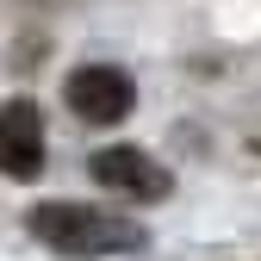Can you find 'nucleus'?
I'll return each mask as SVG.
<instances>
[{
	"label": "nucleus",
	"instance_id": "nucleus-1",
	"mask_svg": "<svg viewBox=\"0 0 261 261\" xmlns=\"http://www.w3.org/2000/svg\"><path fill=\"white\" fill-rule=\"evenodd\" d=\"M25 224H31V237L44 249H62V255H124V249L143 243L137 224H124V218H112L100 205H75V199H50Z\"/></svg>",
	"mask_w": 261,
	"mask_h": 261
},
{
	"label": "nucleus",
	"instance_id": "nucleus-2",
	"mask_svg": "<svg viewBox=\"0 0 261 261\" xmlns=\"http://www.w3.org/2000/svg\"><path fill=\"white\" fill-rule=\"evenodd\" d=\"M130 100H137V87L112 62H87V69L69 75V112L87 118V124H118L130 112Z\"/></svg>",
	"mask_w": 261,
	"mask_h": 261
},
{
	"label": "nucleus",
	"instance_id": "nucleus-3",
	"mask_svg": "<svg viewBox=\"0 0 261 261\" xmlns=\"http://www.w3.org/2000/svg\"><path fill=\"white\" fill-rule=\"evenodd\" d=\"M93 180L124 193V199H168V168H162L155 155L130 149V143H112L93 155Z\"/></svg>",
	"mask_w": 261,
	"mask_h": 261
},
{
	"label": "nucleus",
	"instance_id": "nucleus-4",
	"mask_svg": "<svg viewBox=\"0 0 261 261\" xmlns=\"http://www.w3.org/2000/svg\"><path fill=\"white\" fill-rule=\"evenodd\" d=\"M44 168V118L31 100H7L0 106V174L31 180Z\"/></svg>",
	"mask_w": 261,
	"mask_h": 261
}]
</instances>
